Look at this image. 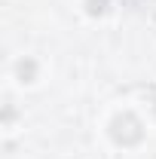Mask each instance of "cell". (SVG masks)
Here are the masks:
<instances>
[{
    "mask_svg": "<svg viewBox=\"0 0 156 159\" xmlns=\"http://www.w3.org/2000/svg\"><path fill=\"white\" fill-rule=\"evenodd\" d=\"M110 138L117 144H122V147H132V144H138L144 138V125H141V119L135 113H119L110 122Z\"/></svg>",
    "mask_w": 156,
    "mask_h": 159,
    "instance_id": "obj_1",
    "label": "cell"
},
{
    "mask_svg": "<svg viewBox=\"0 0 156 159\" xmlns=\"http://www.w3.org/2000/svg\"><path fill=\"white\" fill-rule=\"evenodd\" d=\"M16 70H19L21 83H34V77H37V64H34L31 58H21L19 64H16Z\"/></svg>",
    "mask_w": 156,
    "mask_h": 159,
    "instance_id": "obj_2",
    "label": "cell"
},
{
    "mask_svg": "<svg viewBox=\"0 0 156 159\" xmlns=\"http://www.w3.org/2000/svg\"><path fill=\"white\" fill-rule=\"evenodd\" d=\"M104 3L107 0H89V12L95 16V12H104Z\"/></svg>",
    "mask_w": 156,
    "mask_h": 159,
    "instance_id": "obj_3",
    "label": "cell"
},
{
    "mask_svg": "<svg viewBox=\"0 0 156 159\" xmlns=\"http://www.w3.org/2000/svg\"><path fill=\"white\" fill-rule=\"evenodd\" d=\"M153 113H156V101H153Z\"/></svg>",
    "mask_w": 156,
    "mask_h": 159,
    "instance_id": "obj_4",
    "label": "cell"
}]
</instances>
